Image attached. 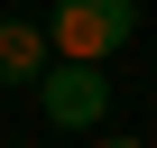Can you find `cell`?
<instances>
[{
    "mask_svg": "<svg viewBox=\"0 0 157 148\" xmlns=\"http://www.w3.org/2000/svg\"><path fill=\"white\" fill-rule=\"evenodd\" d=\"M139 28V0H56L46 10V37H56V65H111Z\"/></svg>",
    "mask_w": 157,
    "mask_h": 148,
    "instance_id": "6da1fadb",
    "label": "cell"
},
{
    "mask_svg": "<svg viewBox=\"0 0 157 148\" xmlns=\"http://www.w3.org/2000/svg\"><path fill=\"white\" fill-rule=\"evenodd\" d=\"M37 111H46L56 130H93V120L111 111V74H102V65H56L46 84H37Z\"/></svg>",
    "mask_w": 157,
    "mask_h": 148,
    "instance_id": "7a4b0ae2",
    "label": "cell"
},
{
    "mask_svg": "<svg viewBox=\"0 0 157 148\" xmlns=\"http://www.w3.org/2000/svg\"><path fill=\"white\" fill-rule=\"evenodd\" d=\"M56 74V37L37 19H0V84H46Z\"/></svg>",
    "mask_w": 157,
    "mask_h": 148,
    "instance_id": "3957f363",
    "label": "cell"
},
{
    "mask_svg": "<svg viewBox=\"0 0 157 148\" xmlns=\"http://www.w3.org/2000/svg\"><path fill=\"white\" fill-rule=\"evenodd\" d=\"M111 148H139V139H111Z\"/></svg>",
    "mask_w": 157,
    "mask_h": 148,
    "instance_id": "277c9868",
    "label": "cell"
}]
</instances>
